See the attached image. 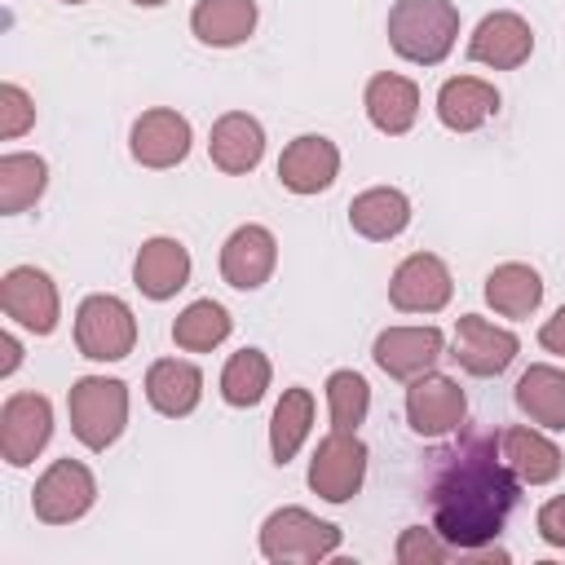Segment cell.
<instances>
[{"label": "cell", "instance_id": "obj_1", "mask_svg": "<svg viewBox=\"0 0 565 565\" xmlns=\"http://www.w3.org/2000/svg\"><path fill=\"white\" fill-rule=\"evenodd\" d=\"M433 472V530L455 552H486L521 499V477L499 455V433H472L437 455Z\"/></svg>", "mask_w": 565, "mask_h": 565}, {"label": "cell", "instance_id": "obj_2", "mask_svg": "<svg viewBox=\"0 0 565 565\" xmlns=\"http://www.w3.org/2000/svg\"><path fill=\"white\" fill-rule=\"evenodd\" d=\"M459 40L455 0H393L388 9V49L415 66H437Z\"/></svg>", "mask_w": 565, "mask_h": 565}, {"label": "cell", "instance_id": "obj_3", "mask_svg": "<svg viewBox=\"0 0 565 565\" xmlns=\"http://www.w3.org/2000/svg\"><path fill=\"white\" fill-rule=\"evenodd\" d=\"M66 411H71V433L79 437V446L106 450L119 441L128 424V384L110 375H79L66 393Z\"/></svg>", "mask_w": 565, "mask_h": 565}, {"label": "cell", "instance_id": "obj_4", "mask_svg": "<svg viewBox=\"0 0 565 565\" xmlns=\"http://www.w3.org/2000/svg\"><path fill=\"white\" fill-rule=\"evenodd\" d=\"M340 552V525L318 521L309 508H274L260 525V556L274 565H309Z\"/></svg>", "mask_w": 565, "mask_h": 565}, {"label": "cell", "instance_id": "obj_5", "mask_svg": "<svg viewBox=\"0 0 565 565\" xmlns=\"http://www.w3.org/2000/svg\"><path fill=\"white\" fill-rule=\"evenodd\" d=\"M75 349L88 362H124L137 349V318L132 309L110 296V291H93L79 300L75 309Z\"/></svg>", "mask_w": 565, "mask_h": 565}, {"label": "cell", "instance_id": "obj_6", "mask_svg": "<svg viewBox=\"0 0 565 565\" xmlns=\"http://www.w3.org/2000/svg\"><path fill=\"white\" fill-rule=\"evenodd\" d=\"M468 419V397L459 388V380L441 375V371H424L415 380H406V424L415 437H450L455 428H463Z\"/></svg>", "mask_w": 565, "mask_h": 565}, {"label": "cell", "instance_id": "obj_7", "mask_svg": "<svg viewBox=\"0 0 565 565\" xmlns=\"http://www.w3.org/2000/svg\"><path fill=\"white\" fill-rule=\"evenodd\" d=\"M366 481V441L331 428L309 459V490L327 503H349Z\"/></svg>", "mask_w": 565, "mask_h": 565}, {"label": "cell", "instance_id": "obj_8", "mask_svg": "<svg viewBox=\"0 0 565 565\" xmlns=\"http://www.w3.org/2000/svg\"><path fill=\"white\" fill-rule=\"evenodd\" d=\"M97 503V477L79 459H53L31 490V508L44 525H71Z\"/></svg>", "mask_w": 565, "mask_h": 565}, {"label": "cell", "instance_id": "obj_9", "mask_svg": "<svg viewBox=\"0 0 565 565\" xmlns=\"http://www.w3.org/2000/svg\"><path fill=\"white\" fill-rule=\"evenodd\" d=\"M49 437H53V402L31 388L9 393L0 406V459L9 468H26L49 446Z\"/></svg>", "mask_w": 565, "mask_h": 565}, {"label": "cell", "instance_id": "obj_10", "mask_svg": "<svg viewBox=\"0 0 565 565\" xmlns=\"http://www.w3.org/2000/svg\"><path fill=\"white\" fill-rule=\"evenodd\" d=\"M0 309H4V318H13L31 335H53L57 331V318H62L57 287L35 265H13L0 278Z\"/></svg>", "mask_w": 565, "mask_h": 565}, {"label": "cell", "instance_id": "obj_11", "mask_svg": "<svg viewBox=\"0 0 565 565\" xmlns=\"http://www.w3.org/2000/svg\"><path fill=\"white\" fill-rule=\"evenodd\" d=\"M521 353V340L508 331V327H494L490 318L481 313H463L455 322V344H450V358L477 375V380H490V375H503Z\"/></svg>", "mask_w": 565, "mask_h": 565}, {"label": "cell", "instance_id": "obj_12", "mask_svg": "<svg viewBox=\"0 0 565 565\" xmlns=\"http://www.w3.org/2000/svg\"><path fill=\"white\" fill-rule=\"evenodd\" d=\"M190 141H194L190 119H185L181 110H172V106H150V110H141V115L132 119V132H128L132 159H137L141 168H154V172L177 168V163L190 154Z\"/></svg>", "mask_w": 565, "mask_h": 565}, {"label": "cell", "instance_id": "obj_13", "mask_svg": "<svg viewBox=\"0 0 565 565\" xmlns=\"http://www.w3.org/2000/svg\"><path fill=\"white\" fill-rule=\"evenodd\" d=\"M450 291H455V278L446 260L433 252H411L388 278V300L397 313H437L450 305Z\"/></svg>", "mask_w": 565, "mask_h": 565}, {"label": "cell", "instance_id": "obj_14", "mask_svg": "<svg viewBox=\"0 0 565 565\" xmlns=\"http://www.w3.org/2000/svg\"><path fill=\"white\" fill-rule=\"evenodd\" d=\"M371 358L384 375L415 380L446 358V335L441 327H384L371 344Z\"/></svg>", "mask_w": 565, "mask_h": 565}, {"label": "cell", "instance_id": "obj_15", "mask_svg": "<svg viewBox=\"0 0 565 565\" xmlns=\"http://www.w3.org/2000/svg\"><path fill=\"white\" fill-rule=\"evenodd\" d=\"M530 53H534V31L512 9L486 13L477 22V31L468 35V57L490 66V71H516L521 62H530Z\"/></svg>", "mask_w": 565, "mask_h": 565}, {"label": "cell", "instance_id": "obj_16", "mask_svg": "<svg viewBox=\"0 0 565 565\" xmlns=\"http://www.w3.org/2000/svg\"><path fill=\"white\" fill-rule=\"evenodd\" d=\"M340 177V150L322 132H300L278 154V181L291 194H322Z\"/></svg>", "mask_w": 565, "mask_h": 565}, {"label": "cell", "instance_id": "obj_17", "mask_svg": "<svg viewBox=\"0 0 565 565\" xmlns=\"http://www.w3.org/2000/svg\"><path fill=\"white\" fill-rule=\"evenodd\" d=\"M278 265V238L265 230V225H238L225 247H221V278L234 287V291H256L269 282Z\"/></svg>", "mask_w": 565, "mask_h": 565}, {"label": "cell", "instance_id": "obj_18", "mask_svg": "<svg viewBox=\"0 0 565 565\" xmlns=\"http://www.w3.org/2000/svg\"><path fill=\"white\" fill-rule=\"evenodd\" d=\"M132 282L146 300H172L190 282V252L181 238L154 234L132 256Z\"/></svg>", "mask_w": 565, "mask_h": 565}, {"label": "cell", "instance_id": "obj_19", "mask_svg": "<svg viewBox=\"0 0 565 565\" xmlns=\"http://www.w3.org/2000/svg\"><path fill=\"white\" fill-rule=\"evenodd\" d=\"M207 154L225 177H243L265 159V128L247 110H225L207 132Z\"/></svg>", "mask_w": 565, "mask_h": 565}, {"label": "cell", "instance_id": "obj_20", "mask_svg": "<svg viewBox=\"0 0 565 565\" xmlns=\"http://www.w3.org/2000/svg\"><path fill=\"white\" fill-rule=\"evenodd\" d=\"M362 106H366V119H371L384 137H402V132H411L415 119H419V84L406 79V75L380 71V75L366 79Z\"/></svg>", "mask_w": 565, "mask_h": 565}, {"label": "cell", "instance_id": "obj_21", "mask_svg": "<svg viewBox=\"0 0 565 565\" xmlns=\"http://www.w3.org/2000/svg\"><path fill=\"white\" fill-rule=\"evenodd\" d=\"M499 455L508 459V468L521 477V486H547L561 477V446L534 428V424H512L499 433Z\"/></svg>", "mask_w": 565, "mask_h": 565}, {"label": "cell", "instance_id": "obj_22", "mask_svg": "<svg viewBox=\"0 0 565 565\" xmlns=\"http://www.w3.org/2000/svg\"><path fill=\"white\" fill-rule=\"evenodd\" d=\"M499 110V88L477 75H455L437 88V119L450 132H477Z\"/></svg>", "mask_w": 565, "mask_h": 565}, {"label": "cell", "instance_id": "obj_23", "mask_svg": "<svg viewBox=\"0 0 565 565\" xmlns=\"http://www.w3.org/2000/svg\"><path fill=\"white\" fill-rule=\"evenodd\" d=\"M203 397V371L185 358H159L146 371V402L168 415V419H185Z\"/></svg>", "mask_w": 565, "mask_h": 565}, {"label": "cell", "instance_id": "obj_24", "mask_svg": "<svg viewBox=\"0 0 565 565\" xmlns=\"http://www.w3.org/2000/svg\"><path fill=\"white\" fill-rule=\"evenodd\" d=\"M349 225H353V234H362L371 243L397 238L411 225V199H406V190H397V185H371V190L353 194Z\"/></svg>", "mask_w": 565, "mask_h": 565}, {"label": "cell", "instance_id": "obj_25", "mask_svg": "<svg viewBox=\"0 0 565 565\" xmlns=\"http://www.w3.org/2000/svg\"><path fill=\"white\" fill-rule=\"evenodd\" d=\"M516 411L547 433H565V371L552 362H534L516 380Z\"/></svg>", "mask_w": 565, "mask_h": 565}, {"label": "cell", "instance_id": "obj_26", "mask_svg": "<svg viewBox=\"0 0 565 565\" xmlns=\"http://www.w3.org/2000/svg\"><path fill=\"white\" fill-rule=\"evenodd\" d=\"M256 0H199L190 9V31L207 49H234L256 31Z\"/></svg>", "mask_w": 565, "mask_h": 565}, {"label": "cell", "instance_id": "obj_27", "mask_svg": "<svg viewBox=\"0 0 565 565\" xmlns=\"http://www.w3.org/2000/svg\"><path fill=\"white\" fill-rule=\"evenodd\" d=\"M486 305L499 313V318H530L539 305H543V278L534 265H521V260H508V265H494L486 274Z\"/></svg>", "mask_w": 565, "mask_h": 565}, {"label": "cell", "instance_id": "obj_28", "mask_svg": "<svg viewBox=\"0 0 565 565\" xmlns=\"http://www.w3.org/2000/svg\"><path fill=\"white\" fill-rule=\"evenodd\" d=\"M309 428H313V393L300 388V384L282 388V397L274 406V419H269V455H274L278 468L296 459V450L305 446Z\"/></svg>", "mask_w": 565, "mask_h": 565}, {"label": "cell", "instance_id": "obj_29", "mask_svg": "<svg viewBox=\"0 0 565 565\" xmlns=\"http://www.w3.org/2000/svg\"><path fill=\"white\" fill-rule=\"evenodd\" d=\"M44 185H49V163L40 154H26V150L0 154V212L4 216L35 207Z\"/></svg>", "mask_w": 565, "mask_h": 565}, {"label": "cell", "instance_id": "obj_30", "mask_svg": "<svg viewBox=\"0 0 565 565\" xmlns=\"http://www.w3.org/2000/svg\"><path fill=\"white\" fill-rule=\"evenodd\" d=\"M234 331V318L221 300H190L172 322V344L185 353H212Z\"/></svg>", "mask_w": 565, "mask_h": 565}, {"label": "cell", "instance_id": "obj_31", "mask_svg": "<svg viewBox=\"0 0 565 565\" xmlns=\"http://www.w3.org/2000/svg\"><path fill=\"white\" fill-rule=\"evenodd\" d=\"M269 375H274V366H269V358H265L260 349H238V353H230V362L221 366V397H225L230 406L247 411V406H256V402L265 397Z\"/></svg>", "mask_w": 565, "mask_h": 565}, {"label": "cell", "instance_id": "obj_32", "mask_svg": "<svg viewBox=\"0 0 565 565\" xmlns=\"http://www.w3.org/2000/svg\"><path fill=\"white\" fill-rule=\"evenodd\" d=\"M371 411V384L358 371H331L327 375V415L331 428L340 433H358V424Z\"/></svg>", "mask_w": 565, "mask_h": 565}, {"label": "cell", "instance_id": "obj_33", "mask_svg": "<svg viewBox=\"0 0 565 565\" xmlns=\"http://www.w3.org/2000/svg\"><path fill=\"white\" fill-rule=\"evenodd\" d=\"M397 565H441L450 556V543L437 534V530H424V525H406L397 534V547H393Z\"/></svg>", "mask_w": 565, "mask_h": 565}, {"label": "cell", "instance_id": "obj_34", "mask_svg": "<svg viewBox=\"0 0 565 565\" xmlns=\"http://www.w3.org/2000/svg\"><path fill=\"white\" fill-rule=\"evenodd\" d=\"M31 124H35V102L26 97V88L13 79L0 84V137L13 141L22 132H31Z\"/></svg>", "mask_w": 565, "mask_h": 565}, {"label": "cell", "instance_id": "obj_35", "mask_svg": "<svg viewBox=\"0 0 565 565\" xmlns=\"http://www.w3.org/2000/svg\"><path fill=\"white\" fill-rule=\"evenodd\" d=\"M534 525H539V539H543L547 547H561V552H565V494L547 499V503L539 508Z\"/></svg>", "mask_w": 565, "mask_h": 565}, {"label": "cell", "instance_id": "obj_36", "mask_svg": "<svg viewBox=\"0 0 565 565\" xmlns=\"http://www.w3.org/2000/svg\"><path fill=\"white\" fill-rule=\"evenodd\" d=\"M539 344L547 349V353H556V358H565V305L539 327Z\"/></svg>", "mask_w": 565, "mask_h": 565}, {"label": "cell", "instance_id": "obj_37", "mask_svg": "<svg viewBox=\"0 0 565 565\" xmlns=\"http://www.w3.org/2000/svg\"><path fill=\"white\" fill-rule=\"evenodd\" d=\"M0 349H4V358H0V375H13L18 362H22V344H18V335L4 331V335H0Z\"/></svg>", "mask_w": 565, "mask_h": 565}, {"label": "cell", "instance_id": "obj_38", "mask_svg": "<svg viewBox=\"0 0 565 565\" xmlns=\"http://www.w3.org/2000/svg\"><path fill=\"white\" fill-rule=\"evenodd\" d=\"M132 4H141V9H159V4H168V0H132Z\"/></svg>", "mask_w": 565, "mask_h": 565}, {"label": "cell", "instance_id": "obj_39", "mask_svg": "<svg viewBox=\"0 0 565 565\" xmlns=\"http://www.w3.org/2000/svg\"><path fill=\"white\" fill-rule=\"evenodd\" d=\"M62 4H84V0H62Z\"/></svg>", "mask_w": 565, "mask_h": 565}]
</instances>
